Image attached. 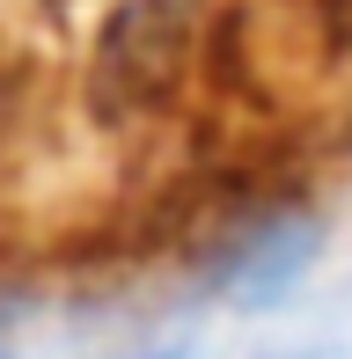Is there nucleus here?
Segmentation results:
<instances>
[{
  "label": "nucleus",
  "mask_w": 352,
  "mask_h": 359,
  "mask_svg": "<svg viewBox=\"0 0 352 359\" xmlns=\"http://www.w3.org/2000/svg\"><path fill=\"white\" fill-rule=\"evenodd\" d=\"M191 15H198L191 0H133V8H118L103 29V59H95V95L110 110L162 103L169 81L184 74Z\"/></svg>",
  "instance_id": "1"
},
{
  "label": "nucleus",
  "mask_w": 352,
  "mask_h": 359,
  "mask_svg": "<svg viewBox=\"0 0 352 359\" xmlns=\"http://www.w3.org/2000/svg\"><path fill=\"white\" fill-rule=\"evenodd\" d=\"M0 359H15V352H8V345H0Z\"/></svg>",
  "instance_id": "4"
},
{
  "label": "nucleus",
  "mask_w": 352,
  "mask_h": 359,
  "mask_svg": "<svg viewBox=\"0 0 352 359\" xmlns=\"http://www.w3.org/2000/svg\"><path fill=\"white\" fill-rule=\"evenodd\" d=\"M264 359H338V352H264Z\"/></svg>",
  "instance_id": "3"
},
{
  "label": "nucleus",
  "mask_w": 352,
  "mask_h": 359,
  "mask_svg": "<svg viewBox=\"0 0 352 359\" xmlns=\"http://www.w3.org/2000/svg\"><path fill=\"white\" fill-rule=\"evenodd\" d=\"M309 257H316V227L309 220H271L264 235H250L243 250L228 257L220 293H228L235 308H271V301H286V293L301 286Z\"/></svg>",
  "instance_id": "2"
}]
</instances>
